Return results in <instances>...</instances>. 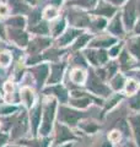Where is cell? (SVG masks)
<instances>
[{
	"label": "cell",
	"instance_id": "cell-20",
	"mask_svg": "<svg viewBox=\"0 0 140 147\" xmlns=\"http://www.w3.org/2000/svg\"><path fill=\"white\" fill-rule=\"evenodd\" d=\"M9 4H10V7H12V11L16 13H23L29 11V6L22 0H9Z\"/></svg>",
	"mask_w": 140,
	"mask_h": 147
},
{
	"label": "cell",
	"instance_id": "cell-3",
	"mask_svg": "<svg viewBox=\"0 0 140 147\" xmlns=\"http://www.w3.org/2000/svg\"><path fill=\"white\" fill-rule=\"evenodd\" d=\"M84 117V114L76 110H73L65 105H60L58 110V119L59 123L64 124V125H70V126H75L79 119H81Z\"/></svg>",
	"mask_w": 140,
	"mask_h": 147
},
{
	"label": "cell",
	"instance_id": "cell-41",
	"mask_svg": "<svg viewBox=\"0 0 140 147\" xmlns=\"http://www.w3.org/2000/svg\"><path fill=\"white\" fill-rule=\"evenodd\" d=\"M9 13V7L5 4H0V15L1 16H6Z\"/></svg>",
	"mask_w": 140,
	"mask_h": 147
},
{
	"label": "cell",
	"instance_id": "cell-8",
	"mask_svg": "<svg viewBox=\"0 0 140 147\" xmlns=\"http://www.w3.org/2000/svg\"><path fill=\"white\" fill-rule=\"evenodd\" d=\"M50 137H32V139H22L18 140L15 144L26 147H49L50 145Z\"/></svg>",
	"mask_w": 140,
	"mask_h": 147
},
{
	"label": "cell",
	"instance_id": "cell-18",
	"mask_svg": "<svg viewBox=\"0 0 140 147\" xmlns=\"http://www.w3.org/2000/svg\"><path fill=\"white\" fill-rule=\"evenodd\" d=\"M6 25L10 28H15V30H23V27L26 26V18L22 17L21 15L14 16L11 18H9L6 21Z\"/></svg>",
	"mask_w": 140,
	"mask_h": 147
},
{
	"label": "cell",
	"instance_id": "cell-50",
	"mask_svg": "<svg viewBox=\"0 0 140 147\" xmlns=\"http://www.w3.org/2000/svg\"><path fill=\"white\" fill-rule=\"evenodd\" d=\"M102 147H111V145L108 144V142H105V144H103V146H102Z\"/></svg>",
	"mask_w": 140,
	"mask_h": 147
},
{
	"label": "cell",
	"instance_id": "cell-39",
	"mask_svg": "<svg viewBox=\"0 0 140 147\" xmlns=\"http://www.w3.org/2000/svg\"><path fill=\"white\" fill-rule=\"evenodd\" d=\"M93 24H95V27H96V28L102 30V28H103V27L106 26V20H105V18H97V20L93 22Z\"/></svg>",
	"mask_w": 140,
	"mask_h": 147
},
{
	"label": "cell",
	"instance_id": "cell-16",
	"mask_svg": "<svg viewBox=\"0 0 140 147\" xmlns=\"http://www.w3.org/2000/svg\"><path fill=\"white\" fill-rule=\"evenodd\" d=\"M69 18L71 21V24L74 26L77 27H84V26H90V21L88 17L85 13H79V12H74L73 15H69Z\"/></svg>",
	"mask_w": 140,
	"mask_h": 147
},
{
	"label": "cell",
	"instance_id": "cell-31",
	"mask_svg": "<svg viewBox=\"0 0 140 147\" xmlns=\"http://www.w3.org/2000/svg\"><path fill=\"white\" fill-rule=\"evenodd\" d=\"M132 123H133V127H134V131H135V137H137V141L140 146V118L139 117L133 118Z\"/></svg>",
	"mask_w": 140,
	"mask_h": 147
},
{
	"label": "cell",
	"instance_id": "cell-49",
	"mask_svg": "<svg viewBox=\"0 0 140 147\" xmlns=\"http://www.w3.org/2000/svg\"><path fill=\"white\" fill-rule=\"evenodd\" d=\"M23 1H26L29 4H32V5H35V4H36V0H23Z\"/></svg>",
	"mask_w": 140,
	"mask_h": 147
},
{
	"label": "cell",
	"instance_id": "cell-52",
	"mask_svg": "<svg viewBox=\"0 0 140 147\" xmlns=\"http://www.w3.org/2000/svg\"><path fill=\"white\" fill-rule=\"evenodd\" d=\"M0 98H1V94H0Z\"/></svg>",
	"mask_w": 140,
	"mask_h": 147
},
{
	"label": "cell",
	"instance_id": "cell-4",
	"mask_svg": "<svg viewBox=\"0 0 140 147\" xmlns=\"http://www.w3.org/2000/svg\"><path fill=\"white\" fill-rule=\"evenodd\" d=\"M29 121L32 137H38V130L42 121V103L38 102L29 110Z\"/></svg>",
	"mask_w": 140,
	"mask_h": 147
},
{
	"label": "cell",
	"instance_id": "cell-44",
	"mask_svg": "<svg viewBox=\"0 0 140 147\" xmlns=\"http://www.w3.org/2000/svg\"><path fill=\"white\" fill-rule=\"evenodd\" d=\"M0 37L5 38V31H4V27H3V25H1V24H0Z\"/></svg>",
	"mask_w": 140,
	"mask_h": 147
},
{
	"label": "cell",
	"instance_id": "cell-26",
	"mask_svg": "<svg viewBox=\"0 0 140 147\" xmlns=\"http://www.w3.org/2000/svg\"><path fill=\"white\" fill-rule=\"evenodd\" d=\"M41 17H42V13L38 9H36V10L31 11L30 16H29V20H30V27L37 25L38 22H41Z\"/></svg>",
	"mask_w": 140,
	"mask_h": 147
},
{
	"label": "cell",
	"instance_id": "cell-1",
	"mask_svg": "<svg viewBox=\"0 0 140 147\" xmlns=\"http://www.w3.org/2000/svg\"><path fill=\"white\" fill-rule=\"evenodd\" d=\"M55 115H57V100L53 97L46 98L44 103H42V121L38 130V137H47L50 135Z\"/></svg>",
	"mask_w": 140,
	"mask_h": 147
},
{
	"label": "cell",
	"instance_id": "cell-21",
	"mask_svg": "<svg viewBox=\"0 0 140 147\" xmlns=\"http://www.w3.org/2000/svg\"><path fill=\"white\" fill-rule=\"evenodd\" d=\"M29 31L32 32V33H36V34H48L49 33V27H48V25H47V22L41 21L37 25L29 27Z\"/></svg>",
	"mask_w": 140,
	"mask_h": 147
},
{
	"label": "cell",
	"instance_id": "cell-22",
	"mask_svg": "<svg viewBox=\"0 0 140 147\" xmlns=\"http://www.w3.org/2000/svg\"><path fill=\"white\" fill-rule=\"evenodd\" d=\"M116 9L111 5H107V4H101L97 7V10H95L93 12L96 13V15H103V16H107V17H111L112 15L114 13Z\"/></svg>",
	"mask_w": 140,
	"mask_h": 147
},
{
	"label": "cell",
	"instance_id": "cell-30",
	"mask_svg": "<svg viewBox=\"0 0 140 147\" xmlns=\"http://www.w3.org/2000/svg\"><path fill=\"white\" fill-rule=\"evenodd\" d=\"M91 102V99L88 98H79V99H71L70 100V103H71V105H74V107H79V108H86L88 103Z\"/></svg>",
	"mask_w": 140,
	"mask_h": 147
},
{
	"label": "cell",
	"instance_id": "cell-42",
	"mask_svg": "<svg viewBox=\"0 0 140 147\" xmlns=\"http://www.w3.org/2000/svg\"><path fill=\"white\" fill-rule=\"evenodd\" d=\"M81 127L84 129V130H86L87 132H93V131H95L96 129H97L96 125H82Z\"/></svg>",
	"mask_w": 140,
	"mask_h": 147
},
{
	"label": "cell",
	"instance_id": "cell-37",
	"mask_svg": "<svg viewBox=\"0 0 140 147\" xmlns=\"http://www.w3.org/2000/svg\"><path fill=\"white\" fill-rule=\"evenodd\" d=\"M73 3L77 4V5H80V6H91L92 4L95 3V0H74Z\"/></svg>",
	"mask_w": 140,
	"mask_h": 147
},
{
	"label": "cell",
	"instance_id": "cell-24",
	"mask_svg": "<svg viewBox=\"0 0 140 147\" xmlns=\"http://www.w3.org/2000/svg\"><path fill=\"white\" fill-rule=\"evenodd\" d=\"M128 48L130 50V53L140 59V38H134L130 40L128 44Z\"/></svg>",
	"mask_w": 140,
	"mask_h": 147
},
{
	"label": "cell",
	"instance_id": "cell-33",
	"mask_svg": "<svg viewBox=\"0 0 140 147\" xmlns=\"http://www.w3.org/2000/svg\"><path fill=\"white\" fill-rule=\"evenodd\" d=\"M43 15H44L46 18H48V20H52V18H54L55 16L58 15V11H57V9H55L54 6H48L44 10Z\"/></svg>",
	"mask_w": 140,
	"mask_h": 147
},
{
	"label": "cell",
	"instance_id": "cell-34",
	"mask_svg": "<svg viewBox=\"0 0 140 147\" xmlns=\"http://www.w3.org/2000/svg\"><path fill=\"white\" fill-rule=\"evenodd\" d=\"M60 57V52L59 50H55V49H50L48 52L44 53V59H48V60H55Z\"/></svg>",
	"mask_w": 140,
	"mask_h": 147
},
{
	"label": "cell",
	"instance_id": "cell-27",
	"mask_svg": "<svg viewBox=\"0 0 140 147\" xmlns=\"http://www.w3.org/2000/svg\"><path fill=\"white\" fill-rule=\"evenodd\" d=\"M64 27H65V20H64V18H62V20L57 21V22H55V24L53 25V28H52V31H53V36H54V37H58L59 34H62V32H63V30H64Z\"/></svg>",
	"mask_w": 140,
	"mask_h": 147
},
{
	"label": "cell",
	"instance_id": "cell-36",
	"mask_svg": "<svg viewBox=\"0 0 140 147\" xmlns=\"http://www.w3.org/2000/svg\"><path fill=\"white\" fill-rule=\"evenodd\" d=\"M9 142H10V135L5 134V132H3L0 130V147L7 145Z\"/></svg>",
	"mask_w": 140,
	"mask_h": 147
},
{
	"label": "cell",
	"instance_id": "cell-5",
	"mask_svg": "<svg viewBox=\"0 0 140 147\" xmlns=\"http://www.w3.org/2000/svg\"><path fill=\"white\" fill-rule=\"evenodd\" d=\"M50 44L49 38H44V37H37V38L32 39L31 42L27 44V53L31 57H36L38 55L42 50H44Z\"/></svg>",
	"mask_w": 140,
	"mask_h": 147
},
{
	"label": "cell",
	"instance_id": "cell-51",
	"mask_svg": "<svg viewBox=\"0 0 140 147\" xmlns=\"http://www.w3.org/2000/svg\"><path fill=\"white\" fill-rule=\"evenodd\" d=\"M20 147H26V146H20Z\"/></svg>",
	"mask_w": 140,
	"mask_h": 147
},
{
	"label": "cell",
	"instance_id": "cell-12",
	"mask_svg": "<svg viewBox=\"0 0 140 147\" xmlns=\"http://www.w3.org/2000/svg\"><path fill=\"white\" fill-rule=\"evenodd\" d=\"M65 64H52L50 66V75L48 77V85H55L62 80Z\"/></svg>",
	"mask_w": 140,
	"mask_h": 147
},
{
	"label": "cell",
	"instance_id": "cell-15",
	"mask_svg": "<svg viewBox=\"0 0 140 147\" xmlns=\"http://www.w3.org/2000/svg\"><path fill=\"white\" fill-rule=\"evenodd\" d=\"M88 88H90L91 91H93L95 93L97 94H108V88L105 86V85H102L101 82L97 80V77L96 76H93L91 75L90 76V81H88Z\"/></svg>",
	"mask_w": 140,
	"mask_h": 147
},
{
	"label": "cell",
	"instance_id": "cell-35",
	"mask_svg": "<svg viewBox=\"0 0 140 147\" xmlns=\"http://www.w3.org/2000/svg\"><path fill=\"white\" fill-rule=\"evenodd\" d=\"M123 84H124V80H123V77L120 76V75H117V76H116V79L112 81V86H113V88H116V90L122 88V87H123Z\"/></svg>",
	"mask_w": 140,
	"mask_h": 147
},
{
	"label": "cell",
	"instance_id": "cell-47",
	"mask_svg": "<svg viewBox=\"0 0 140 147\" xmlns=\"http://www.w3.org/2000/svg\"><path fill=\"white\" fill-rule=\"evenodd\" d=\"M3 147H20V145H17V144H7V145H5V146H3Z\"/></svg>",
	"mask_w": 140,
	"mask_h": 147
},
{
	"label": "cell",
	"instance_id": "cell-43",
	"mask_svg": "<svg viewBox=\"0 0 140 147\" xmlns=\"http://www.w3.org/2000/svg\"><path fill=\"white\" fill-rule=\"evenodd\" d=\"M119 49H120V44H119V45H117V47H114L113 49H112L109 54L112 55V57H116V55H117V53L119 52Z\"/></svg>",
	"mask_w": 140,
	"mask_h": 147
},
{
	"label": "cell",
	"instance_id": "cell-7",
	"mask_svg": "<svg viewBox=\"0 0 140 147\" xmlns=\"http://www.w3.org/2000/svg\"><path fill=\"white\" fill-rule=\"evenodd\" d=\"M30 72H32V76L35 77L37 88L41 90L42 87H43V85H44L47 77H48V65H46V64L37 65L35 67H32L30 70Z\"/></svg>",
	"mask_w": 140,
	"mask_h": 147
},
{
	"label": "cell",
	"instance_id": "cell-14",
	"mask_svg": "<svg viewBox=\"0 0 140 147\" xmlns=\"http://www.w3.org/2000/svg\"><path fill=\"white\" fill-rule=\"evenodd\" d=\"M86 57L93 65H100L107 61V53L105 50H87Z\"/></svg>",
	"mask_w": 140,
	"mask_h": 147
},
{
	"label": "cell",
	"instance_id": "cell-19",
	"mask_svg": "<svg viewBox=\"0 0 140 147\" xmlns=\"http://www.w3.org/2000/svg\"><path fill=\"white\" fill-rule=\"evenodd\" d=\"M20 110V107L16 104H3L0 105V117H7V115H12V114L17 113Z\"/></svg>",
	"mask_w": 140,
	"mask_h": 147
},
{
	"label": "cell",
	"instance_id": "cell-48",
	"mask_svg": "<svg viewBox=\"0 0 140 147\" xmlns=\"http://www.w3.org/2000/svg\"><path fill=\"white\" fill-rule=\"evenodd\" d=\"M135 32H137V33H140V20H139V22H138L137 27H135Z\"/></svg>",
	"mask_w": 140,
	"mask_h": 147
},
{
	"label": "cell",
	"instance_id": "cell-23",
	"mask_svg": "<svg viewBox=\"0 0 140 147\" xmlns=\"http://www.w3.org/2000/svg\"><path fill=\"white\" fill-rule=\"evenodd\" d=\"M108 30H109L113 34H116V36L123 34V27H122V24H120L119 17H114V18H113V21L111 22Z\"/></svg>",
	"mask_w": 140,
	"mask_h": 147
},
{
	"label": "cell",
	"instance_id": "cell-28",
	"mask_svg": "<svg viewBox=\"0 0 140 147\" xmlns=\"http://www.w3.org/2000/svg\"><path fill=\"white\" fill-rule=\"evenodd\" d=\"M90 38H91V36L90 34H86V33H84V34H80V38H79L77 40H76V43L74 44V49L75 50H77V49H80V48H82L84 45H85L88 40H90Z\"/></svg>",
	"mask_w": 140,
	"mask_h": 147
},
{
	"label": "cell",
	"instance_id": "cell-2",
	"mask_svg": "<svg viewBox=\"0 0 140 147\" xmlns=\"http://www.w3.org/2000/svg\"><path fill=\"white\" fill-rule=\"evenodd\" d=\"M29 134H31L30 130V121H29V114H27L26 109L22 108L17 114V119L14 126L10 131V141L17 142L18 140L27 139Z\"/></svg>",
	"mask_w": 140,
	"mask_h": 147
},
{
	"label": "cell",
	"instance_id": "cell-11",
	"mask_svg": "<svg viewBox=\"0 0 140 147\" xmlns=\"http://www.w3.org/2000/svg\"><path fill=\"white\" fill-rule=\"evenodd\" d=\"M20 103L23 104L25 109H31L35 105V93L30 87H23L20 91Z\"/></svg>",
	"mask_w": 140,
	"mask_h": 147
},
{
	"label": "cell",
	"instance_id": "cell-45",
	"mask_svg": "<svg viewBox=\"0 0 140 147\" xmlns=\"http://www.w3.org/2000/svg\"><path fill=\"white\" fill-rule=\"evenodd\" d=\"M108 1H111L112 4H114V5H119V4H122L124 0H108Z\"/></svg>",
	"mask_w": 140,
	"mask_h": 147
},
{
	"label": "cell",
	"instance_id": "cell-10",
	"mask_svg": "<svg viewBox=\"0 0 140 147\" xmlns=\"http://www.w3.org/2000/svg\"><path fill=\"white\" fill-rule=\"evenodd\" d=\"M43 92L47 96H54V97H57L62 103H65L68 99V92L65 90V87H63L62 85H52L48 88H44Z\"/></svg>",
	"mask_w": 140,
	"mask_h": 147
},
{
	"label": "cell",
	"instance_id": "cell-40",
	"mask_svg": "<svg viewBox=\"0 0 140 147\" xmlns=\"http://www.w3.org/2000/svg\"><path fill=\"white\" fill-rule=\"evenodd\" d=\"M130 105H132L133 108H135V109H140V94L137 96V97H135V98L132 100Z\"/></svg>",
	"mask_w": 140,
	"mask_h": 147
},
{
	"label": "cell",
	"instance_id": "cell-38",
	"mask_svg": "<svg viewBox=\"0 0 140 147\" xmlns=\"http://www.w3.org/2000/svg\"><path fill=\"white\" fill-rule=\"evenodd\" d=\"M138 88V85L135 81H129L128 85H127V92L128 93H133V92H135Z\"/></svg>",
	"mask_w": 140,
	"mask_h": 147
},
{
	"label": "cell",
	"instance_id": "cell-46",
	"mask_svg": "<svg viewBox=\"0 0 140 147\" xmlns=\"http://www.w3.org/2000/svg\"><path fill=\"white\" fill-rule=\"evenodd\" d=\"M53 147H73V145L70 144H63V145H55V146H53Z\"/></svg>",
	"mask_w": 140,
	"mask_h": 147
},
{
	"label": "cell",
	"instance_id": "cell-17",
	"mask_svg": "<svg viewBox=\"0 0 140 147\" xmlns=\"http://www.w3.org/2000/svg\"><path fill=\"white\" fill-rule=\"evenodd\" d=\"M79 34H80V31L79 30L70 28V30H68L67 32H65L64 34H62V37H60L59 40H58V44L60 45V47H64V45L69 44L74 38H76Z\"/></svg>",
	"mask_w": 140,
	"mask_h": 147
},
{
	"label": "cell",
	"instance_id": "cell-32",
	"mask_svg": "<svg viewBox=\"0 0 140 147\" xmlns=\"http://www.w3.org/2000/svg\"><path fill=\"white\" fill-rule=\"evenodd\" d=\"M11 61V55L7 52H1L0 53V65L1 66H7Z\"/></svg>",
	"mask_w": 140,
	"mask_h": 147
},
{
	"label": "cell",
	"instance_id": "cell-6",
	"mask_svg": "<svg viewBox=\"0 0 140 147\" xmlns=\"http://www.w3.org/2000/svg\"><path fill=\"white\" fill-rule=\"evenodd\" d=\"M74 139H75V136L73 135V132L70 131V129L67 125H64L62 123H58L55 125V139H54L55 145H63L64 142Z\"/></svg>",
	"mask_w": 140,
	"mask_h": 147
},
{
	"label": "cell",
	"instance_id": "cell-9",
	"mask_svg": "<svg viewBox=\"0 0 140 147\" xmlns=\"http://www.w3.org/2000/svg\"><path fill=\"white\" fill-rule=\"evenodd\" d=\"M9 38L14 40L18 47H27L29 44V36L23 30H15V28H9Z\"/></svg>",
	"mask_w": 140,
	"mask_h": 147
},
{
	"label": "cell",
	"instance_id": "cell-13",
	"mask_svg": "<svg viewBox=\"0 0 140 147\" xmlns=\"http://www.w3.org/2000/svg\"><path fill=\"white\" fill-rule=\"evenodd\" d=\"M135 21V1L134 0H129L127 6L124 9V24L127 26V28H132L134 26Z\"/></svg>",
	"mask_w": 140,
	"mask_h": 147
},
{
	"label": "cell",
	"instance_id": "cell-25",
	"mask_svg": "<svg viewBox=\"0 0 140 147\" xmlns=\"http://www.w3.org/2000/svg\"><path fill=\"white\" fill-rule=\"evenodd\" d=\"M71 81L74 84H82L85 81V74H84L80 69H75L71 74Z\"/></svg>",
	"mask_w": 140,
	"mask_h": 147
},
{
	"label": "cell",
	"instance_id": "cell-29",
	"mask_svg": "<svg viewBox=\"0 0 140 147\" xmlns=\"http://www.w3.org/2000/svg\"><path fill=\"white\" fill-rule=\"evenodd\" d=\"M116 39L114 38H106V39H97V40H93L91 43L92 47H108L112 43H114Z\"/></svg>",
	"mask_w": 140,
	"mask_h": 147
}]
</instances>
